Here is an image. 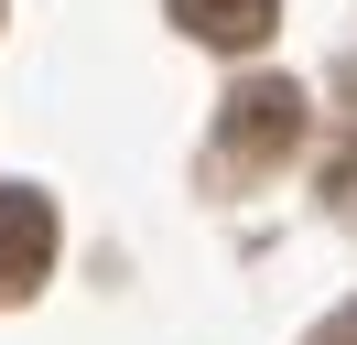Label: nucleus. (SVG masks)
Instances as JSON below:
<instances>
[{
	"label": "nucleus",
	"mask_w": 357,
	"mask_h": 345,
	"mask_svg": "<svg viewBox=\"0 0 357 345\" xmlns=\"http://www.w3.org/2000/svg\"><path fill=\"white\" fill-rule=\"evenodd\" d=\"M303 141V86L292 76H238L217 108V162L227 172H271L282 151Z\"/></svg>",
	"instance_id": "1"
},
{
	"label": "nucleus",
	"mask_w": 357,
	"mask_h": 345,
	"mask_svg": "<svg viewBox=\"0 0 357 345\" xmlns=\"http://www.w3.org/2000/svg\"><path fill=\"white\" fill-rule=\"evenodd\" d=\"M54 270V194L0 184V302H33Z\"/></svg>",
	"instance_id": "2"
},
{
	"label": "nucleus",
	"mask_w": 357,
	"mask_h": 345,
	"mask_svg": "<svg viewBox=\"0 0 357 345\" xmlns=\"http://www.w3.org/2000/svg\"><path fill=\"white\" fill-rule=\"evenodd\" d=\"M174 22H184L195 43H217V54H249V43H271L282 0H174Z\"/></svg>",
	"instance_id": "3"
},
{
	"label": "nucleus",
	"mask_w": 357,
	"mask_h": 345,
	"mask_svg": "<svg viewBox=\"0 0 357 345\" xmlns=\"http://www.w3.org/2000/svg\"><path fill=\"white\" fill-rule=\"evenodd\" d=\"M325 205H335V216H357V141L325 162Z\"/></svg>",
	"instance_id": "4"
},
{
	"label": "nucleus",
	"mask_w": 357,
	"mask_h": 345,
	"mask_svg": "<svg viewBox=\"0 0 357 345\" xmlns=\"http://www.w3.org/2000/svg\"><path fill=\"white\" fill-rule=\"evenodd\" d=\"M303 345H357V302H335V313H325V323H314V335H303Z\"/></svg>",
	"instance_id": "5"
}]
</instances>
